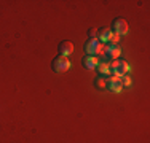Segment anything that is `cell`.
<instances>
[{"label": "cell", "instance_id": "obj_1", "mask_svg": "<svg viewBox=\"0 0 150 143\" xmlns=\"http://www.w3.org/2000/svg\"><path fill=\"white\" fill-rule=\"evenodd\" d=\"M109 69H110V73H112L113 76L121 78V76H125V75H126L128 72H129L131 67L128 65V62H125V60L115 59L112 64H109Z\"/></svg>", "mask_w": 150, "mask_h": 143}, {"label": "cell", "instance_id": "obj_2", "mask_svg": "<svg viewBox=\"0 0 150 143\" xmlns=\"http://www.w3.org/2000/svg\"><path fill=\"white\" fill-rule=\"evenodd\" d=\"M102 49H104L102 43L98 38H90L86 41V45H85V53H86V56H91V57H96L98 54H101Z\"/></svg>", "mask_w": 150, "mask_h": 143}, {"label": "cell", "instance_id": "obj_3", "mask_svg": "<svg viewBox=\"0 0 150 143\" xmlns=\"http://www.w3.org/2000/svg\"><path fill=\"white\" fill-rule=\"evenodd\" d=\"M51 67H53V70L56 72V73H64V72H67L70 69V60L67 59V57H56L54 60H53V64H51Z\"/></svg>", "mask_w": 150, "mask_h": 143}, {"label": "cell", "instance_id": "obj_4", "mask_svg": "<svg viewBox=\"0 0 150 143\" xmlns=\"http://www.w3.org/2000/svg\"><path fill=\"white\" fill-rule=\"evenodd\" d=\"M128 29H129V27H128V22L125 19H120V18H118V19H115L112 22V34L118 35V37H120V35H126L128 34Z\"/></svg>", "mask_w": 150, "mask_h": 143}, {"label": "cell", "instance_id": "obj_5", "mask_svg": "<svg viewBox=\"0 0 150 143\" xmlns=\"http://www.w3.org/2000/svg\"><path fill=\"white\" fill-rule=\"evenodd\" d=\"M105 88L109 89L110 92H115V94H118V92H121V81H120V78H117V76H112V78H109L107 80V83H105Z\"/></svg>", "mask_w": 150, "mask_h": 143}, {"label": "cell", "instance_id": "obj_6", "mask_svg": "<svg viewBox=\"0 0 150 143\" xmlns=\"http://www.w3.org/2000/svg\"><path fill=\"white\" fill-rule=\"evenodd\" d=\"M104 54H105V57H110V59L115 60L121 54V49L118 45H107V48L104 49Z\"/></svg>", "mask_w": 150, "mask_h": 143}, {"label": "cell", "instance_id": "obj_7", "mask_svg": "<svg viewBox=\"0 0 150 143\" xmlns=\"http://www.w3.org/2000/svg\"><path fill=\"white\" fill-rule=\"evenodd\" d=\"M58 51H59L61 57H67L69 54H72V51H74V45H72L70 41H61V43H59V46H58Z\"/></svg>", "mask_w": 150, "mask_h": 143}, {"label": "cell", "instance_id": "obj_8", "mask_svg": "<svg viewBox=\"0 0 150 143\" xmlns=\"http://www.w3.org/2000/svg\"><path fill=\"white\" fill-rule=\"evenodd\" d=\"M81 64H83V67L86 70H93L96 69V65L99 64V60L96 59V57H91V56H85L83 60H81Z\"/></svg>", "mask_w": 150, "mask_h": 143}, {"label": "cell", "instance_id": "obj_9", "mask_svg": "<svg viewBox=\"0 0 150 143\" xmlns=\"http://www.w3.org/2000/svg\"><path fill=\"white\" fill-rule=\"evenodd\" d=\"M96 70L99 72V76H105V75L110 73V69H109V64L107 62H99L96 65Z\"/></svg>", "mask_w": 150, "mask_h": 143}, {"label": "cell", "instance_id": "obj_10", "mask_svg": "<svg viewBox=\"0 0 150 143\" xmlns=\"http://www.w3.org/2000/svg\"><path fill=\"white\" fill-rule=\"evenodd\" d=\"M110 37H112V30H110V29H102V30L99 32V38H98V40L102 41V43H109Z\"/></svg>", "mask_w": 150, "mask_h": 143}, {"label": "cell", "instance_id": "obj_11", "mask_svg": "<svg viewBox=\"0 0 150 143\" xmlns=\"http://www.w3.org/2000/svg\"><path fill=\"white\" fill-rule=\"evenodd\" d=\"M105 83H107V80H105V76H99L98 80H96V88H105Z\"/></svg>", "mask_w": 150, "mask_h": 143}, {"label": "cell", "instance_id": "obj_12", "mask_svg": "<svg viewBox=\"0 0 150 143\" xmlns=\"http://www.w3.org/2000/svg\"><path fill=\"white\" fill-rule=\"evenodd\" d=\"M120 81H121V86H126V88H129V86H131V78L126 76V75H125V76H121Z\"/></svg>", "mask_w": 150, "mask_h": 143}, {"label": "cell", "instance_id": "obj_13", "mask_svg": "<svg viewBox=\"0 0 150 143\" xmlns=\"http://www.w3.org/2000/svg\"><path fill=\"white\" fill-rule=\"evenodd\" d=\"M118 35H115V34H112V37H110V40H109V43H107V45H117V43H118Z\"/></svg>", "mask_w": 150, "mask_h": 143}, {"label": "cell", "instance_id": "obj_14", "mask_svg": "<svg viewBox=\"0 0 150 143\" xmlns=\"http://www.w3.org/2000/svg\"><path fill=\"white\" fill-rule=\"evenodd\" d=\"M88 35H90L91 38H94V35H96V30H90V32H88Z\"/></svg>", "mask_w": 150, "mask_h": 143}]
</instances>
